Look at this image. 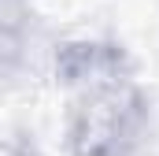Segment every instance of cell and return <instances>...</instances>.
Masks as SVG:
<instances>
[{"label":"cell","instance_id":"1","mask_svg":"<svg viewBox=\"0 0 159 156\" xmlns=\"http://www.w3.org/2000/svg\"><path fill=\"white\" fill-rule=\"evenodd\" d=\"M148 97L137 78L67 93V156H141L148 138Z\"/></svg>","mask_w":159,"mask_h":156},{"label":"cell","instance_id":"2","mask_svg":"<svg viewBox=\"0 0 159 156\" xmlns=\"http://www.w3.org/2000/svg\"><path fill=\"white\" fill-rule=\"evenodd\" d=\"M52 75L63 93H81L96 85H115L133 78V60L115 41L100 37H74L63 41L52 56Z\"/></svg>","mask_w":159,"mask_h":156},{"label":"cell","instance_id":"3","mask_svg":"<svg viewBox=\"0 0 159 156\" xmlns=\"http://www.w3.org/2000/svg\"><path fill=\"white\" fill-rule=\"evenodd\" d=\"M26 56V22L15 0H0V78L11 75Z\"/></svg>","mask_w":159,"mask_h":156},{"label":"cell","instance_id":"4","mask_svg":"<svg viewBox=\"0 0 159 156\" xmlns=\"http://www.w3.org/2000/svg\"><path fill=\"white\" fill-rule=\"evenodd\" d=\"M0 156H44L26 134H0Z\"/></svg>","mask_w":159,"mask_h":156}]
</instances>
